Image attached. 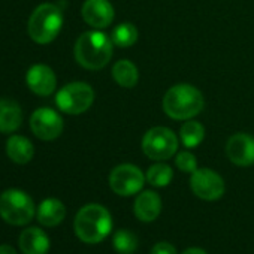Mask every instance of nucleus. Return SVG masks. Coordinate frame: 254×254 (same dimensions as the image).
<instances>
[{
  "mask_svg": "<svg viewBox=\"0 0 254 254\" xmlns=\"http://www.w3.org/2000/svg\"><path fill=\"white\" fill-rule=\"evenodd\" d=\"M73 229L76 236L85 244L102 242L112 230L111 212L99 203H88L78 211Z\"/></svg>",
  "mask_w": 254,
  "mask_h": 254,
  "instance_id": "nucleus-1",
  "label": "nucleus"
},
{
  "mask_svg": "<svg viewBox=\"0 0 254 254\" xmlns=\"http://www.w3.org/2000/svg\"><path fill=\"white\" fill-rule=\"evenodd\" d=\"M112 57V41L102 32H85L75 44L76 62L90 70H99Z\"/></svg>",
  "mask_w": 254,
  "mask_h": 254,
  "instance_id": "nucleus-2",
  "label": "nucleus"
},
{
  "mask_svg": "<svg viewBox=\"0 0 254 254\" xmlns=\"http://www.w3.org/2000/svg\"><path fill=\"white\" fill-rule=\"evenodd\" d=\"M202 93L190 84L171 87L163 97V109L174 120H191L203 109Z\"/></svg>",
  "mask_w": 254,
  "mask_h": 254,
  "instance_id": "nucleus-3",
  "label": "nucleus"
},
{
  "mask_svg": "<svg viewBox=\"0 0 254 254\" xmlns=\"http://www.w3.org/2000/svg\"><path fill=\"white\" fill-rule=\"evenodd\" d=\"M63 27V14L53 3L39 5L29 18L27 32L32 41L45 45L53 42Z\"/></svg>",
  "mask_w": 254,
  "mask_h": 254,
  "instance_id": "nucleus-4",
  "label": "nucleus"
},
{
  "mask_svg": "<svg viewBox=\"0 0 254 254\" xmlns=\"http://www.w3.org/2000/svg\"><path fill=\"white\" fill-rule=\"evenodd\" d=\"M0 217L12 226H24L35 217V203L23 190L9 189L0 194Z\"/></svg>",
  "mask_w": 254,
  "mask_h": 254,
  "instance_id": "nucleus-5",
  "label": "nucleus"
},
{
  "mask_svg": "<svg viewBox=\"0 0 254 254\" xmlns=\"http://www.w3.org/2000/svg\"><path fill=\"white\" fill-rule=\"evenodd\" d=\"M94 100V91L87 82H70L59 90L56 96V105L60 111L78 115L85 112Z\"/></svg>",
  "mask_w": 254,
  "mask_h": 254,
  "instance_id": "nucleus-6",
  "label": "nucleus"
},
{
  "mask_svg": "<svg viewBox=\"0 0 254 254\" xmlns=\"http://www.w3.org/2000/svg\"><path fill=\"white\" fill-rule=\"evenodd\" d=\"M177 150L178 138L168 127H153L142 138V151L151 160H168Z\"/></svg>",
  "mask_w": 254,
  "mask_h": 254,
  "instance_id": "nucleus-7",
  "label": "nucleus"
},
{
  "mask_svg": "<svg viewBox=\"0 0 254 254\" xmlns=\"http://www.w3.org/2000/svg\"><path fill=\"white\" fill-rule=\"evenodd\" d=\"M144 172L135 165H118L109 174V186L118 196H133L139 193L145 184Z\"/></svg>",
  "mask_w": 254,
  "mask_h": 254,
  "instance_id": "nucleus-8",
  "label": "nucleus"
},
{
  "mask_svg": "<svg viewBox=\"0 0 254 254\" xmlns=\"http://www.w3.org/2000/svg\"><path fill=\"white\" fill-rule=\"evenodd\" d=\"M191 191L202 200L214 202L218 200L226 190L223 178L212 169L202 168L196 169L190 177Z\"/></svg>",
  "mask_w": 254,
  "mask_h": 254,
  "instance_id": "nucleus-9",
  "label": "nucleus"
},
{
  "mask_svg": "<svg viewBox=\"0 0 254 254\" xmlns=\"http://www.w3.org/2000/svg\"><path fill=\"white\" fill-rule=\"evenodd\" d=\"M30 129L36 138L53 141L63 132V118L51 108H38L30 117Z\"/></svg>",
  "mask_w": 254,
  "mask_h": 254,
  "instance_id": "nucleus-10",
  "label": "nucleus"
},
{
  "mask_svg": "<svg viewBox=\"0 0 254 254\" xmlns=\"http://www.w3.org/2000/svg\"><path fill=\"white\" fill-rule=\"evenodd\" d=\"M226 154L236 166L254 165V138L248 133H235L226 144Z\"/></svg>",
  "mask_w": 254,
  "mask_h": 254,
  "instance_id": "nucleus-11",
  "label": "nucleus"
},
{
  "mask_svg": "<svg viewBox=\"0 0 254 254\" xmlns=\"http://www.w3.org/2000/svg\"><path fill=\"white\" fill-rule=\"evenodd\" d=\"M81 14L84 21L94 29H105L114 20V8L109 0H85Z\"/></svg>",
  "mask_w": 254,
  "mask_h": 254,
  "instance_id": "nucleus-12",
  "label": "nucleus"
},
{
  "mask_svg": "<svg viewBox=\"0 0 254 254\" xmlns=\"http://www.w3.org/2000/svg\"><path fill=\"white\" fill-rule=\"evenodd\" d=\"M27 87L38 96H50L54 93L57 78L54 70L47 64H35L29 69L26 76Z\"/></svg>",
  "mask_w": 254,
  "mask_h": 254,
  "instance_id": "nucleus-13",
  "label": "nucleus"
},
{
  "mask_svg": "<svg viewBox=\"0 0 254 254\" xmlns=\"http://www.w3.org/2000/svg\"><path fill=\"white\" fill-rule=\"evenodd\" d=\"M133 212L138 220L144 223L154 221L162 212V199L153 190L142 191L133 203Z\"/></svg>",
  "mask_w": 254,
  "mask_h": 254,
  "instance_id": "nucleus-14",
  "label": "nucleus"
},
{
  "mask_svg": "<svg viewBox=\"0 0 254 254\" xmlns=\"http://www.w3.org/2000/svg\"><path fill=\"white\" fill-rule=\"evenodd\" d=\"M20 250L24 254H47L50 251V238L39 227H29L18 238Z\"/></svg>",
  "mask_w": 254,
  "mask_h": 254,
  "instance_id": "nucleus-15",
  "label": "nucleus"
},
{
  "mask_svg": "<svg viewBox=\"0 0 254 254\" xmlns=\"http://www.w3.org/2000/svg\"><path fill=\"white\" fill-rule=\"evenodd\" d=\"M23 123L21 106L12 100L2 97L0 99V132L14 133Z\"/></svg>",
  "mask_w": 254,
  "mask_h": 254,
  "instance_id": "nucleus-16",
  "label": "nucleus"
},
{
  "mask_svg": "<svg viewBox=\"0 0 254 254\" xmlns=\"http://www.w3.org/2000/svg\"><path fill=\"white\" fill-rule=\"evenodd\" d=\"M66 217V208L63 202H60L56 197H48L44 202H41L38 208V221L42 226L54 227L59 226Z\"/></svg>",
  "mask_w": 254,
  "mask_h": 254,
  "instance_id": "nucleus-17",
  "label": "nucleus"
},
{
  "mask_svg": "<svg viewBox=\"0 0 254 254\" xmlns=\"http://www.w3.org/2000/svg\"><path fill=\"white\" fill-rule=\"evenodd\" d=\"M6 154L12 162L18 165H26L33 159L35 148L26 136L12 135L6 142Z\"/></svg>",
  "mask_w": 254,
  "mask_h": 254,
  "instance_id": "nucleus-18",
  "label": "nucleus"
},
{
  "mask_svg": "<svg viewBox=\"0 0 254 254\" xmlns=\"http://www.w3.org/2000/svg\"><path fill=\"white\" fill-rule=\"evenodd\" d=\"M112 76L115 82L124 88H133L138 84V67L130 60H120L112 67Z\"/></svg>",
  "mask_w": 254,
  "mask_h": 254,
  "instance_id": "nucleus-19",
  "label": "nucleus"
},
{
  "mask_svg": "<svg viewBox=\"0 0 254 254\" xmlns=\"http://www.w3.org/2000/svg\"><path fill=\"white\" fill-rule=\"evenodd\" d=\"M180 136H181V141H183L184 147H187V148H196L197 145L202 144V141L205 138V127L199 121L187 120L181 126Z\"/></svg>",
  "mask_w": 254,
  "mask_h": 254,
  "instance_id": "nucleus-20",
  "label": "nucleus"
},
{
  "mask_svg": "<svg viewBox=\"0 0 254 254\" xmlns=\"http://www.w3.org/2000/svg\"><path fill=\"white\" fill-rule=\"evenodd\" d=\"M112 245L118 254H133L138 250L139 241H138V236L132 230L121 229L115 232L112 238Z\"/></svg>",
  "mask_w": 254,
  "mask_h": 254,
  "instance_id": "nucleus-21",
  "label": "nucleus"
},
{
  "mask_svg": "<svg viewBox=\"0 0 254 254\" xmlns=\"http://www.w3.org/2000/svg\"><path fill=\"white\" fill-rule=\"evenodd\" d=\"M111 41L114 45L120 48H127L132 47L138 41V30L133 24L130 23H123L117 26L112 33H111Z\"/></svg>",
  "mask_w": 254,
  "mask_h": 254,
  "instance_id": "nucleus-22",
  "label": "nucleus"
},
{
  "mask_svg": "<svg viewBox=\"0 0 254 254\" xmlns=\"http://www.w3.org/2000/svg\"><path fill=\"white\" fill-rule=\"evenodd\" d=\"M145 177L153 187H166L174 178V171L166 163H156L147 171Z\"/></svg>",
  "mask_w": 254,
  "mask_h": 254,
  "instance_id": "nucleus-23",
  "label": "nucleus"
},
{
  "mask_svg": "<svg viewBox=\"0 0 254 254\" xmlns=\"http://www.w3.org/2000/svg\"><path fill=\"white\" fill-rule=\"evenodd\" d=\"M175 165L180 171L183 172H187V174H193L196 169H197V160L196 157L189 153V151H181L177 154V159H175Z\"/></svg>",
  "mask_w": 254,
  "mask_h": 254,
  "instance_id": "nucleus-24",
  "label": "nucleus"
},
{
  "mask_svg": "<svg viewBox=\"0 0 254 254\" xmlns=\"http://www.w3.org/2000/svg\"><path fill=\"white\" fill-rule=\"evenodd\" d=\"M151 254H178V251L169 242H157L151 248Z\"/></svg>",
  "mask_w": 254,
  "mask_h": 254,
  "instance_id": "nucleus-25",
  "label": "nucleus"
},
{
  "mask_svg": "<svg viewBox=\"0 0 254 254\" xmlns=\"http://www.w3.org/2000/svg\"><path fill=\"white\" fill-rule=\"evenodd\" d=\"M0 254H17V251H15L14 247L2 244V245H0Z\"/></svg>",
  "mask_w": 254,
  "mask_h": 254,
  "instance_id": "nucleus-26",
  "label": "nucleus"
},
{
  "mask_svg": "<svg viewBox=\"0 0 254 254\" xmlns=\"http://www.w3.org/2000/svg\"><path fill=\"white\" fill-rule=\"evenodd\" d=\"M181 254H208L205 250H202V248H187L184 253H181Z\"/></svg>",
  "mask_w": 254,
  "mask_h": 254,
  "instance_id": "nucleus-27",
  "label": "nucleus"
}]
</instances>
